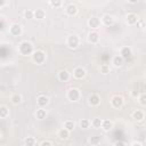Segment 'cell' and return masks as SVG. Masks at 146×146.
Returning <instances> with one entry per match:
<instances>
[{
    "mask_svg": "<svg viewBox=\"0 0 146 146\" xmlns=\"http://www.w3.org/2000/svg\"><path fill=\"white\" fill-rule=\"evenodd\" d=\"M18 51H19L22 55H24V56L30 55V54L33 52V46H32L30 42H27V41H23V42H21V44L18 46Z\"/></svg>",
    "mask_w": 146,
    "mask_h": 146,
    "instance_id": "6da1fadb",
    "label": "cell"
},
{
    "mask_svg": "<svg viewBox=\"0 0 146 146\" xmlns=\"http://www.w3.org/2000/svg\"><path fill=\"white\" fill-rule=\"evenodd\" d=\"M32 58H33V60L36 64H42L44 62V59H46V55H44L43 51L36 50V51H33L32 52Z\"/></svg>",
    "mask_w": 146,
    "mask_h": 146,
    "instance_id": "7a4b0ae2",
    "label": "cell"
},
{
    "mask_svg": "<svg viewBox=\"0 0 146 146\" xmlns=\"http://www.w3.org/2000/svg\"><path fill=\"white\" fill-rule=\"evenodd\" d=\"M67 98L72 102H76L80 98V90L78 88H71L67 91Z\"/></svg>",
    "mask_w": 146,
    "mask_h": 146,
    "instance_id": "3957f363",
    "label": "cell"
},
{
    "mask_svg": "<svg viewBox=\"0 0 146 146\" xmlns=\"http://www.w3.org/2000/svg\"><path fill=\"white\" fill-rule=\"evenodd\" d=\"M79 42H80V41H79V38H78L75 34L70 35V36L67 38V41H66L67 46H68L71 49H75V48H78Z\"/></svg>",
    "mask_w": 146,
    "mask_h": 146,
    "instance_id": "277c9868",
    "label": "cell"
},
{
    "mask_svg": "<svg viewBox=\"0 0 146 146\" xmlns=\"http://www.w3.org/2000/svg\"><path fill=\"white\" fill-rule=\"evenodd\" d=\"M123 97L122 96H119V95H115V96H113L112 97V99H111V104H112V106L113 107H115V108H120L122 105H123Z\"/></svg>",
    "mask_w": 146,
    "mask_h": 146,
    "instance_id": "5b68a950",
    "label": "cell"
},
{
    "mask_svg": "<svg viewBox=\"0 0 146 146\" xmlns=\"http://www.w3.org/2000/svg\"><path fill=\"white\" fill-rule=\"evenodd\" d=\"M9 31H10V33H11L13 35L17 36V35H19V34L22 33V27H21L19 24L14 23V24H11V25L9 26Z\"/></svg>",
    "mask_w": 146,
    "mask_h": 146,
    "instance_id": "8992f818",
    "label": "cell"
},
{
    "mask_svg": "<svg viewBox=\"0 0 146 146\" xmlns=\"http://www.w3.org/2000/svg\"><path fill=\"white\" fill-rule=\"evenodd\" d=\"M132 55V50L130 47H123L121 48V51H120V56L123 58V59H128L130 58Z\"/></svg>",
    "mask_w": 146,
    "mask_h": 146,
    "instance_id": "52a82bcc",
    "label": "cell"
},
{
    "mask_svg": "<svg viewBox=\"0 0 146 146\" xmlns=\"http://www.w3.org/2000/svg\"><path fill=\"white\" fill-rule=\"evenodd\" d=\"M65 11H66L67 15L74 16V15H76V13H78V7H76L75 5H73V3H70V5L65 8Z\"/></svg>",
    "mask_w": 146,
    "mask_h": 146,
    "instance_id": "ba28073f",
    "label": "cell"
},
{
    "mask_svg": "<svg viewBox=\"0 0 146 146\" xmlns=\"http://www.w3.org/2000/svg\"><path fill=\"white\" fill-rule=\"evenodd\" d=\"M73 75H74V78H76V79H82V78L86 75V71H84V68H82V67H75L74 71H73Z\"/></svg>",
    "mask_w": 146,
    "mask_h": 146,
    "instance_id": "9c48e42d",
    "label": "cell"
},
{
    "mask_svg": "<svg viewBox=\"0 0 146 146\" xmlns=\"http://www.w3.org/2000/svg\"><path fill=\"white\" fill-rule=\"evenodd\" d=\"M48 102H49L48 97L47 96H43V95H40L38 97V99H36V104L39 105V107H44L48 104Z\"/></svg>",
    "mask_w": 146,
    "mask_h": 146,
    "instance_id": "30bf717a",
    "label": "cell"
},
{
    "mask_svg": "<svg viewBox=\"0 0 146 146\" xmlns=\"http://www.w3.org/2000/svg\"><path fill=\"white\" fill-rule=\"evenodd\" d=\"M102 23L104 25H106V26H110V25H112L114 23V17L111 16V15H104L103 18H102Z\"/></svg>",
    "mask_w": 146,
    "mask_h": 146,
    "instance_id": "8fae6325",
    "label": "cell"
},
{
    "mask_svg": "<svg viewBox=\"0 0 146 146\" xmlns=\"http://www.w3.org/2000/svg\"><path fill=\"white\" fill-rule=\"evenodd\" d=\"M88 25H89L90 27H92V29H98L99 25H100V21H99V18H97V17H91V18L88 21Z\"/></svg>",
    "mask_w": 146,
    "mask_h": 146,
    "instance_id": "7c38bea8",
    "label": "cell"
},
{
    "mask_svg": "<svg viewBox=\"0 0 146 146\" xmlns=\"http://www.w3.org/2000/svg\"><path fill=\"white\" fill-rule=\"evenodd\" d=\"M88 102H89L90 105H92V106H97V105L100 103V98H99L98 95L94 94V95H91V96L88 98Z\"/></svg>",
    "mask_w": 146,
    "mask_h": 146,
    "instance_id": "4fadbf2b",
    "label": "cell"
},
{
    "mask_svg": "<svg viewBox=\"0 0 146 146\" xmlns=\"http://www.w3.org/2000/svg\"><path fill=\"white\" fill-rule=\"evenodd\" d=\"M137 22H138V18H137V15H136V14L130 13V14L127 15V23H128L129 25H133V24H136Z\"/></svg>",
    "mask_w": 146,
    "mask_h": 146,
    "instance_id": "5bb4252c",
    "label": "cell"
},
{
    "mask_svg": "<svg viewBox=\"0 0 146 146\" xmlns=\"http://www.w3.org/2000/svg\"><path fill=\"white\" fill-rule=\"evenodd\" d=\"M99 40V34L97 32H90L88 35V41L90 43H97Z\"/></svg>",
    "mask_w": 146,
    "mask_h": 146,
    "instance_id": "9a60e30c",
    "label": "cell"
},
{
    "mask_svg": "<svg viewBox=\"0 0 146 146\" xmlns=\"http://www.w3.org/2000/svg\"><path fill=\"white\" fill-rule=\"evenodd\" d=\"M113 127V123L110 121V120H102V125L100 128L104 130V131H110Z\"/></svg>",
    "mask_w": 146,
    "mask_h": 146,
    "instance_id": "2e32d148",
    "label": "cell"
},
{
    "mask_svg": "<svg viewBox=\"0 0 146 146\" xmlns=\"http://www.w3.org/2000/svg\"><path fill=\"white\" fill-rule=\"evenodd\" d=\"M123 60H124V59H123L120 55H116V56H114V57H113L112 63H113V65H114L115 67H120V66H122Z\"/></svg>",
    "mask_w": 146,
    "mask_h": 146,
    "instance_id": "e0dca14e",
    "label": "cell"
},
{
    "mask_svg": "<svg viewBox=\"0 0 146 146\" xmlns=\"http://www.w3.org/2000/svg\"><path fill=\"white\" fill-rule=\"evenodd\" d=\"M58 79H59L60 81L65 82V81H67V80L70 79V73H68L67 71L63 70V71H60V72L58 73Z\"/></svg>",
    "mask_w": 146,
    "mask_h": 146,
    "instance_id": "ac0fdd59",
    "label": "cell"
},
{
    "mask_svg": "<svg viewBox=\"0 0 146 146\" xmlns=\"http://www.w3.org/2000/svg\"><path fill=\"white\" fill-rule=\"evenodd\" d=\"M68 135H70V131H67L65 128H62V129L58 130V132H57V136H58L59 139H66V138L68 137Z\"/></svg>",
    "mask_w": 146,
    "mask_h": 146,
    "instance_id": "d6986e66",
    "label": "cell"
},
{
    "mask_svg": "<svg viewBox=\"0 0 146 146\" xmlns=\"http://www.w3.org/2000/svg\"><path fill=\"white\" fill-rule=\"evenodd\" d=\"M35 116H36V119H39V120L44 119V117L47 116V112H46V110H43L42 107H40L39 110H36V112H35Z\"/></svg>",
    "mask_w": 146,
    "mask_h": 146,
    "instance_id": "ffe728a7",
    "label": "cell"
},
{
    "mask_svg": "<svg viewBox=\"0 0 146 146\" xmlns=\"http://www.w3.org/2000/svg\"><path fill=\"white\" fill-rule=\"evenodd\" d=\"M44 17V11L42 9H35L33 11V18H36V19H42Z\"/></svg>",
    "mask_w": 146,
    "mask_h": 146,
    "instance_id": "44dd1931",
    "label": "cell"
},
{
    "mask_svg": "<svg viewBox=\"0 0 146 146\" xmlns=\"http://www.w3.org/2000/svg\"><path fill=\"white\" fill-rule=\"evenodd\" d=\"M74 125H75V124H74V122H73V121L67 120V121H65V122H64V125H63V127H64L67 131H70V132H71V131H73Z\"/></svg>",
    "mask_w": 146,
    "mask_h": 146,
    "instance_id": "7402d4cb",
    "label": "cell"
},
{
    "mask_svg": "<svg viewBox=\"0 0 146 146\" xmlns=\"http://www.w3.org/2000/svg\"><path fill=\"white\" fill-rule=\"evenodd\" d=\"M132 117H133L135 120H137V121H141V120L144 119V113H143L141 111L137 110V111H135V112L132 113Z\"/></svg>",
    "mask_w": 146,
    "mask_h": 146,
    "instance_id": "603a6c76",
    "label": "cell"
},
{
    "mask_svg": "<svg viewBox=\"0 0 146 146\" xmlns=\"http://www.w3.org/2000/svg\"><path fill=\"white\" fill-rule=\"evenodd\" d=\"M10 100H11V103H13V104L17 105V104H19V103L22 102V96H21V95H18V94H15V95H13V96H11Z\"/></svg>",
    "mask_w": 146,
    "mask_h": 146,
    "instance_id": "cb8c5ba5",
    "label": "cell"
},
{
    "mask_svg": "<svg viewBox=\"0 0 146 146\" xmlns=\"http://www.w3.org/2000/svg\"><path fill=\"white\" fill-rule=\"evenodd\" d=\"M8 108H7V106H5V105H1L0 106V117H7L8 116Z\"/></svg>",
    "mask_w": 146,
    "mask_h": 146,
    "instance_id": "d4e9b609",
    "label": "cell"
},
{
    "mask_svg": "<svg viewBox=\"0 0 146 146\" xmlns=\"http://www.w3.org/2000/svg\"><path fill=\"white\" fill-rule=\"evenodd\" d=\"M91 125H92L94 128H100V125H102V119H99V117L94 119V120L91 121Z\"/></svg>",
    "mask_w": 146,
    "mask_h": 146,
    "instance_id": "484cf974",
    "label": "cell"
},
{
    "mask_svg": "<svg viewBox=\"0 0 146 146\" xmlns=\"http://www.w3.org/2000/svg\"><path fill=\"white\" fill-rule=\"evenodd\" d=\"M89 125H90V121H89V120H87V119H82V120L80 121V127H81V128L87 129V128H89Z\"/></svg>",
    "mask_w": 146,
    "mask_h": 146,
    "instance_id": "4316f807",
    "label": "cell"
},
{
    "mask_svg": "<svg viewBox=\"0 0 146 146\" xmlns=\"http://www.w3.org/2000/svg\"><path fill=\"white\" fill-rule=\"evenodd\" d=\"M24 144L27 145V146H33L35 144V139L33 137H27L25 140H24Z\"/></svg>",
    "mask_w": 146,
    "mask_h": 146,
    "instance_id": "83f0119b",
    "label": "cell"
},
{
    "mask_svg": "<svg viewBox=\"0 0 146 146\" xmlns=\"http://www.w3.org/2000/svg\"><path fill=\"white\" fill-rule=\"evenodd\" d=\"M62 2H63V0H50V6L55 7V8H58V7L62 6Z\"/></svg>",
    "mask_w": 146,
    "mask_h": 146,
    "instance_id": "f1b7e54d",
    "label": "cell"
},
{
    "mask_svg": "<svg viewBox=\"0 0 146 146\" xmlns=\"http://www.w3.org/2000/svg\"><path fill=\"white\" fill-rule=\"evenodd\" d=\"M24 16H25V18H27V19H32V18H33V10H31V9L25 10Z\"/></svg>",
    "mask_w": 146,
    "mask_h": 146,
    "instance_id": "f546056e",
    "label": "cell"
},
{
    "mask_svg": "<svg viewBox=\"0 0 146 146\" xmlns=\"http://www.w3.org/2000/svg\"><path fill=\"white\" fill-rule=\"evenodd\" d=\"M100 72L104 73V74H107V73L110 72V66H108L107 64H103V65L100 66Z\"/></svg>",
    "mask_w": 146,
    "mask_h": 146,
    "instance_id": "4dcf8cb0",
    "label": "cell"
},
{
    "mask_svg": "<svg viewBox=\"0 0 146 146\" xmlns=\"http://www.w3.org/2000/svg\"><path fill=\"white\" fill-rule=\"evenodd\" d=\"M100 143V138L99 137H92L91 139H90V144L91 145H97V144H99Z\"/></svg>",
    "mask_w": 146,
    "mask_h": 146,
    "instance_id": "1f68e13d",
    "label": "cell"
},
{
    "mask_svg": "<svg viewBox=\"0 0 146 146\" xmlns=\"http://www.w3.org/2000/svg\"><path fill=\"white\" fill-rule=\"evenodd\" d=\"M139 103L144 106V105H146V97H145V94L143 92L141 95H140V97H139Z\"/></svg>",
    "mask_w": 146,
    "mask_h": 146,
    "instance_id": "d6a6232c",
    "label": "cell"
},
{
    "mask_svg": "<svg viewBox=\"0 0 146 146\" xmlns=\"http://www.w3.org/2000/svg\"><path fill=\"white\" fill-rule=\"evenodd\" d=\"M40 145H52V141H50V140H43V141H41L40 143Z\"/></svg>",
    "mask_w": 146,
    "mask_h": 146,
    "instance_id": "836d02e7",
    "label": "cell"
},
{
    "mask_svg": "<svg viewBox=\"0 0 146 146\" xmlns=\"http://www.w3.org/2000/svg\"><path fill=\"white\" fill-rule=\"evenodd\" d=\"M6 2H7L6 0H0V7H3L6 5Z\"/></svg>",
    "mask_w": 146,
    "mask_h": 146,
    "instance_id": "e575fe53",
    "label": "cell"
},
{
    "mask_svg": "<svg viewBox=\"0 0 146 146\" xmlns=\"http://www.w3.org/2000/svg\"><path fill=\"white\" fill-rule=\"evenodd\" d=\"M131 95H132L133 97H138V92H136V90H133V91L131 92Z\"/></svg>",
    "mask_w": 146,
    "mask_h": 146,
    "instance_id": "d590c367",
    "label": "cell"
},
{
    "mask_svg": "<svg viewBox=\"0 0 146 146\" xmlns=\"http://www.w3.org/2000/svg\"><path fill=\"white\" fill-rule=\"evenodd\" d=\"M131 145H138V146H141V143H139V141H133Z\"/></svg>",
    "mask_w": 146,
    "mask_h": 146,
    "instance_id": "8d00e7d4",
    "label": "cell"
},
{
    "mask_svg": "<svg viewBox=\"0 0 146 146\" xmlns=\"http://www.w3.org/2000/svg\"><path fill=\"white\" fill-rule=\"evenodd\" d=\"M125 143H123V141H115V145H124Z\"/></svg>",
    "mask_w": 146,
    "mask_h": 146,
    "instance_id": "74e56055",
    "label": "cell"
},
{
    "mask_svg": "<svg viewBox=\"0 0 146 146\" xmlns=\"http://www.w3.org/2000/svg\"><path fill=\"white\" fill-rule=\"evenodd\" d=\"M128 1H129V2H132V3H133V2H137L138 0H128Z\"/></svg>",
    "mask_w": 146,
    "mask_h": 146,
    "instance_id": "f35d334b",
    "label": "cell"
}]
</instances>
